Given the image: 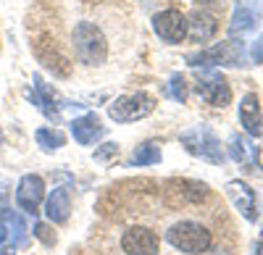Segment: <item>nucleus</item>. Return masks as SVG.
<instances>
[{"label":"nucleus","instance_id":"nucleus-7","mask_svg":"<svg viewBox=\"0 0 263 255\" xmlns=\"http://www.w3.org/2000/svg\"><path fill=\"white\" fill-rule=\"evenodd\" d=\"M187 18L179 13V11H174V8H168V11H161V13H156L153 16V29H156V34L161 37V40H166V42H182L184 37H187Z\"/></svg>","mask_w":263,"mask_h":255},{"label":"nucleus","instance_id":"nucleus-23","mask_svg":"<svg viewBox=\"0 0 263 255\" xmlns=\"http://www.w3.org/2000/svg\"><path fill=\"white\" fill-rule=\"evenodd\" d=\"M34 234L45 242V245H53V242H55V234H50V229H48L45 224H34Z\"/></svg>","mask_w":263,"mask_h":255},{"label":"nucleus","instance_id":"nucleus-28","mask_svg":"<svg viewBox=\"0 0 263 255\" xmlns=\"http://www.w3.org/2000/svg\"><path fill=\"white\" fill-rule=\"evenodd\" d=\"M0 142H3V134H0Z\"/></svg>","mask_w":263,"mask_h":255},{"label":"nucleus","instance_id":"nucleus-25","mask_svg":"<svg viewBox=\"0 0 263 255\" xmlns=\"http://www.w3.org/2000/svg\"><path fill=\"white\" fill-rule=\"evenodd\" d=\"M6 240H8V229H6L3 219H0V242H6Z\"/></svg>","mask_w":263,"mask_h":255},{"label":"nucleus","instance_id":"nucleus-11","mask_svg":"<svg viewBox=\"0 0 263 255\" xmlns=\"http://www.w3.org/2000/svg\"><path fill=\"white\" fill-rule=\"evenodd\" d=\"M227 195L232 200V205L242 213L248 221H255V195L245 182H229L227 184Z\"/></svg>","mask_w":263,"mask_h":255},{"label":"nucleus","instance_id":"nucleus-16","mask_svg":"<svg viewBox=\"0 0 263 255\" xmlns=\"http://www.w3.org/2000/svg\"><path fill=\"white\" fill-rule=\"evenodd\" d=\"M187 24H192V27H187V34H192L195 42H205L216 34V18L205 11H195L192 21H187Z\"/></svg>","mask_w":263,"mask_h":255},{"label":"nucleus","instance_id":"nucleus-4","mask_svg":"<svg viewBox=\"0 0 263 255\" xmlns=\"http://www.w3.org/2000/svg\"><path fill=\"white\" fill-rule=\"evenodd\" d=\"M245 61V48L239 42L229 40V42H218V45L203 50V53H190L187 55V63L190 66H242Z\"/></svg>","mask_w":263,"mask_h":255},{"label":"nucleus","instance_id":"nucleus-17","mask_svg":"<svg viewBox=\"0 0 263 255\" xmlns=\"http://www.w3.org/2000/svg\"><path fill=\"white\" fill-rule=\"evenodd\" d=\"M0 219H3L6 229L11 231V234H8V237H11V247H24V245H27V237H29L24 219H21L16 210H11V208H6L3 213H0Z\"/></svg>","mask_w":263,"mask_h":255},{"label":"nucleus","instance_id":"nucleus-3","mask_svg":"<svg viewBox=\"0 0 263 255\" xmlns=\"http://www.w3.org/2000/svg\"><path fill=\"white\" fill-rule=\"evenodd\" d=\"M182 145L187 147V150L192 155H197L200 161H208L213 166H221L224 163V150H221V142H218V137L211 132V126H192V129L182 132Z\"/></svg>","mask_w":263,"mask_h":255},{"label":"nucleus","instance_id":"nucleus-22","mask_svg":"<svg viewBox=\"0 0 263 255\" xmlns=\"http://www.w3.org/2000/svg\"><path fill=\"white\" fill-rule=\"evenodd\" d=\"M116 153H119V145L105 142L100 150H95V161H105V158H111V155H116Z\"/></svg>","mask_w":263,"mask_h":255},{"label":"nucleus","instance_id":"nucleus-5","mask_svg":"<svg viewBox=\"0 0 263 255\" xmlns=\"http://www.w3.org/2000/svg\"><path fill=\"white\" fill-rule=\"evenodd\" d=\"M153 108H156V100L147 92H135V95H124V97L114 100L108 105V116L119 124H132V121H140V119L150 116Z\"/></svg>","mask_w":263,"mask_h":255},{"label":"nucleus","instance_id":"nucleus-1","mask_svg":"<svg viewBox=\"0 0 263 255\" xmlns=\"http://www.w3.org/2000/svg\"><path fill=\"white\" fill-rule=\"evenodd\" d=\"M74 53L87 66H100L108 55V42L92 21H79L74 27Z\"/></svg>","mask_w":263,"mask_h":255},{"label":"nucleus","instance_id":"nucleus-29","mask_svg":"<svg viewBox=\"0 0 263 255\" xmlns=\"http://www.w3.org/2000/svg\"><path fill=\"white\" fill-rule=\"evenodd\" d=\"M0 255H6V252H3V250H0Z\"/></svg>","mask_w":263,"mask_h":255},{"label":"nucleus","instance_id":"nucleus-19","mask_svg":"<svg viewBox=\"0 0 263 255\" xmlns=\"http://www.w3.org/2000/svg\"><path fill=\"white\" fill-rule=\"evenodd\" d=\"M34 137H37V145L42 147V150H48V153L58 150V147H63V142H66V137L61 132H55V129H37Z\"/></svg>","mask_w":263,"mask_h":255},{"label":"nucleus","instance_id":"nucleus-9","mask_svg":"<svg viewBox=\"0 0 263 255\" xmlns=\"http://www.w3.org/2000/svg\"><path fill=\"white\" fill-rule=\"evenodd\" d=\"M45 198V182H42L37 174H27L21 176L18 187H16V203L21 210H27V213H37V208Z\"/></svg>","mask_w":263,"mask_h":255},{"label":"nucleus","instance_id":"nucleus-21","mask_svg":"<svg viewBox=\"0 0 263 255\" xmlns=\"http://www.w3.org/2000/svg\"><path fill=\"white\" fill-rule=\"evenodd\" d=\"M168 95H171L174 100H179V103H184V100H187L184 76H182V74H174V76H171V82H168Z\"/></svg>","mask_w":263,"mask_h":255},{"label":"nucleus","instance_id":"nucleus-14","mask_svg":"<svg viewBox=\"0 0 263 255\" xmlns=\"http://www.w3.org/2000/svg\"><path fill=\"white\" fill-rule=\"evenodd\" d=\"M239 121H242L245 132L258 137L260 134V105H258V97L250 92L242 97V103H239Z\"/></svg>","mask_w":263,"mask_h":255},{"label":"nucleus","instance_id":"nucleus-2","mask_svg":"<svg viewBox=\"0 0 263 255\" xmlns=\"http://www.w3.org/2000/svg\"><path fill=\"white\" fill-rule=\"evenodd\" d=\"M166 240H168L171 247H177L179 252H187V255H200L213 242L211 231L197 221H179V224L168 226Z\"/></svg>","mask_w":263,"mask_h":255},{"label":"nucleus","instance_id":"nucleus-10","mask_svg":"<svg viewBox=\"0 0 263 255\" xmlns=\"http://www.w3.org/2000/svg\"><path fill=\"white\" fill-rule=\"evenodd\" d=\"M260 21V0H237V8L232 16V24H229V34L239 37V34H248L258 27Z\"/></svg>","mask_w":263,"mask_h":255},{"label":"nucleus","instance_id":"nucleus-6","mask_svg":"<svg viewBox=\"0 0 263 255\" xmlns=\"http://www.w3.org/2000/svg\"><path fill=\"white\" fill-rule=\"evenodd\" d=\"M197 95H200L208 105L213 108H224V105L232 103V90L224 82V76L216 69H205L197 74Z\"/></svg>","mask_w":263,"mask_h":255},{"label":"nucleus","instance_id":"nucleus-24","mask_svg":"<svg viewBox=\"0 0 263 255\" xmlns=\"http://www.w3.org/2000/svg\"><path fill=\"white\" fill-rule=\"evenodd\" d=\"M250 58H253V63H263V34L253 42V48H250Z\"/></svg>","mask_w":263,"mask_h":255},{"label":"nucleus","instance_id":"nucleus-12","mask_svg":"<svg viewBox=\"0 0 263 255\" xmlns=\"http://www.w3.org/2000/svg\"><path fill=\"white\" fill-rule=\"evenodd\" d=\"M71 134H74V140L79 145H92L95 140H100L105 134V129L100 126V121H98L95 113H87V116L71 121Z\"/></svg>","mask_w":263,"mask_h":255},{"label":"nucleus","instance_id":"nucleus-18","mask_svg":"<svg viewBox=\"0 0 263 255\" xmlns=\"http://www.w3.org/2000/svg\"><path fill=\"white\" fill-rule=\"evenodd\" d=\"M158 161H161V147L153 145V142L140 145L137 150L132 153V158H129L132 166H150V163H158Z\"/></svg>","mask_w":263,"mask_h":255},{"label":"nucleus","instance_id":"nucleus-13","mask_svg":"<svg viewBox=\"0 0 263 255\" xmlns=\"http://www.w3.org/2000/svg\"><path fill=\"white\" fill-rule=\"evenodd\" d=\"M69 210H71V200H69V189L66 187H55L48 203H45V216L53 221V224H63L69 219Z\"/></svg>","mask_w":263,"mask_h":255},{"label":"nucleus","instance_id":"nucleus-26","mask_svg":"<svg viewBox=\"0 0 263 255\" xmlns=\"http://www.w3.org/2000/svg\"><path fill=\"white\" fill-rule=\"evenodd\" d=\"M8 208V198L3 195V192H0V213H3V210Z\"/></svg>","mask_w":263,"mask_h":255},{"label":"nucleus","instance_id":"nucleus-27","mask_svg":"<svg viewBox=\"0 0 263 255\" xmlns=\"http://www.w3.org/2000/svg\"><path fill=\"white\" fill-rule=\"evenodd\" d=\"M203 3H216V0H203Z\"/></svg>","mask_w":263,"mask_h":255},{"label":"nucleus","instance_id":"nucleus-20","mask_svg":"<svg viewBox=\"0 0 263 255\" xmlns=\"http://www.w3.org/2000/svg\"><path fill=\"white\" fill-rule=\"evenodd\" d=\"M248 147L250 145H245L239 134H232V140H229V155H232V161L245 163L248 161Z\"/></svg>","mask_w":263,"mask_h":255},{"label":"nucleus","instance_id":"nucleus-8","mask_svg":"<svg viewBox=\"0 0 263 255\" xmlns=\"http://www.w3.org/2000/svg\"><path fill=\"white\" fill-rule=\"evenodd\" d=\"M121 247L126 255H158V237L147 226H132L124 231Z\"/></svg>","mask_w":263,"mask_h":255},{"label":"nucleus","instance_id":"nucleus-15","mask_svg":"<svg viewBox=\"0 0 263 255\" xmlns=\"http://www.w3.org/2000/svg\"><path fill=\"white\" fill-rule=\"evenodd\" d=\"M29 100L37 105V108L45 113L53 124H58L61 121V116H58V108H55V103H53V95L48 92V87L42 84V76L40 74H34V92H29Z\"/></svg>","mask_w":263,"mask_h":255}]
</instances>
